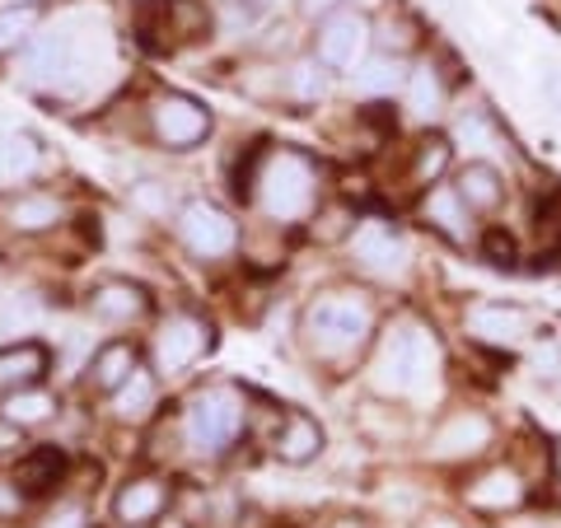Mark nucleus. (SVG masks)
Here are the masks:
<instances>
[{
    "label": "nucleus",
    "instance_id": "43",
    "mask_svg": "<svg viewBox=\"0 0 561 528\" xmlns=\"http://www.w3.org/2000/svg\"><path fill=\"white\" fill-rule=\"evenodd\" d=\"M164 528H183V524H179V519H169V524H164Z\"/></svg>",
    "mask_w": 561,
    "mask_h": 528
},
{
    "label": "nucleus",
    "instance_id": "34",
    "mask_svg": "<svg viewBox=\"0 0 561 528\" xmlns=\"http://www.w3.org/2000/svg\"><path fill=\"white\" fill-rule=\"evenodd\" d=\"M33 323H38V309H33V305H20V299H10L5 313H0V332H5V337H10L14 328H33Z\"/></svg>",
    "mask_w": 561,
    "mask_h": 528
},
{
    "label": "nucleus",
    "instance_id": "7",
    "mask_svg": "<svg viewBox=\"0 0 561 528\" xmlns=\"http://www.w3.org/2000/svg\"><path fill=\"white\" fill-rule=\"evenodd\" d=\"M210 127H216L210 108L202 99L183 94V90H169V94H160L150 103V131L164 150H197L210 136Z\"/></svg>",
    "mask_w": 561,
    "mask_h": 528
},
{
    "label": "nucleus",
    "instance_id": "12",
    "mask_svg": "<svg viewBox=\"0 0 561 528\" xmlns=\"http://www.w3.org/2000/svg\"><path fill=\"white\" fill-rule=\"evenodd\" d=\"M90 313L99 323H113V328H127V323H140L150 313V290L136 286V280H103V286H94L90 295Z\"/></svg>",
    "mask_w": 561,
    "mask_h": 528
},
{
    "label": "nucleus",
    "instance_id": "16",
    "mask_svg": "<svg viewBox=\"0 0 561 528\" xmlns=\"http://www.w3.org/2000/svg\"><path fill=\"white\" fill-rule=\"evenodd\" d=\"M454 192L463 197L468 210H478V216H491V210H501L505 197H511V187H505V173L486 160H468L459 173H454Z\"/></svg>",
    "mask_w": 561,
    "mask_h": 528
},
{
    "label": "nucleus",
    "instance_id": "10",
    "mask_svg": "<svg viewBox=\"0 0 561 528\" xmlns=\"http://www.w3.org/2000/svg\"><path fill=\"white\" fill-rule=\"evenodd\" d=\"M346 243H351V257L379 280H402L412 267V243L389 220H360Z\"/></svg>",
    "mask_w": 561,
    "mask_h": 528
},
{
    "label": "nucleus",
    "instance_id": "41",
    "mask_svg": "<svg viewBox=\"0 0 561 528\" xmlns=\"http://www.w3.org/2000/svg\"><path fill=\"white\" fill-rule=\"evenodd\" d=\"M332 528H370V524H365V519H337Z\"/></svg>",
    "mask_w": 561,
    "mask_h": 528
},
{
    "label": "nucleus",
    "instance_id": "4",
    "mask_svg": "<svg viewBox=\"0 0 561 528\" xmlns=\"http://www.w3.org/2000/svg\"><path fill=\"white\" fill-rule=\"evenodd\" d=\"M243 421H249V402H243L239 389H230V383L202 389L183 412V439H187L192 454H202V459H220V454L243 435Z\"/></svg>",
    "mask_w": 561,
    "mask_h": 528
},
{
    "label": "nucleus",
    "instance_id": "30",
    "mask_svg": "<svg viewBox=\"0 0 561 528\" xmlns=\"http://www.w3.org/2000/svg\"><path fill=\"white\" fill-rule=\"evenodd\" d=\"M449 160H454L449 136H440V131H426V136L416 140V150H412V183H421V187L440 183V173L449 169Z\"/></svg>",
    "mask_w": 561,
    "mask_h": 528
},
{
    "label": "nucleus",
    "instance_id": "36",
    "mask_svg": "<svg viewBox=\"0 0 561 528\" xmlns=\"http://www.w3.org/2000/svg\"><path fill=\"white\" fill-rule=\"evenodd\" d=\"M20 509H24V496H20V486H5V482H0V519L20 515Z\"/></svg>",
    "mask_w": 561,
    "mask_h": 528
},
{
    "label": "nucleus",
    "instance_id": "19",
    "mask_svg": "<svg viewBox=\"0 0 561 528\" xmlns=\"http://www.w3.org/2000/svg\"><path fill=\"white\" fill-rule=\"evenodd\" d=\"M136 365H140V351L131 342H103L94 356H90V369H84V383H90L94 393L103 398H113L122 383H127L136 375Z\"/></svg>",
    "mask_w": 561,
    "mask_h": 528
},
{
    "label": "nucleus",
    "instance_id": "31",
    "mask_svg": "<svg viewBox=\"0 0 561 528\" xmlns=\"http://www.w3.org/2000/svg\"><path fill=\"white\" fill-rule=\"evenodd\" d=\"M375 47L389 51V57H408V51L421 47V24L412 20V14H393V20H383L375 28Z\"/></svg>",
    "mask_w": 561,
    "mask_h": 528
},
{
    "label": "nucleus",
    "instance_id": "9",
    "mask_svg": "<svg viewBox=\"0 0 561 528\" xmlns=\"http://www.w3.org/2000/svg\"><path fill=\"white\" fill-rule=\"evenodd\" d=\"M210 342H216V328H210L202 313H169V319L160 323V332H154V375H183V369L197 365Z\"/></svg>",
    "mask_w": 561,
    "mask_h": 528
},
{
    "label": "nucleus",
    "instance_id": "6",
    "mask_svg": "<svg viewBox=\"0 0 561 528\" xmlns=\"http://www.w3.org/2000/svg\"><path fill=\"white\" fill-rule=\"evenodd\" d=\"M375 47V24L365 10H328L319 28H313V57H319L328 70H356Z\"/></svg>",
    "mask_w": 561,
    "mask_h": 528
},
{
    "label": "nucleus",
    "instance_id": "2",
    "mask_svg": "<svg viewBox=\"0 0 561 528\" xmlns=\"http://www.w3.org/2000/svg\"><path fill=\"white\" fill-rule=\"evenodd\" d=\"M300 332H305V346L319 360H346L375 337V309L356 290H332L305 309Z\"/></svg>",
    "mask_w": 561,
    "mask_h": 528
},
{
    "label": "nucleus",
    "instance_id": "1",
    "mask_svg": "<svg viewBox=\"0 0 561 528\" xmlns=\"http://www.w3.org/2000/svg\"><path fill=\"white\" fill-rule=\"evenodd\" d=\"M253 202L276 225L309 220L313 206H319V164L290 146L262 154V164L253 173Z\"/></svg>",
    "mask_w": 561,
    "mask_h": 528
},
{
    "label": "nucleus",
    "instance_id": "17",
    "mask_svg": "<svg viewBox=\"0 0 561 528\" xmlns=\"http://www.w3.org/2000/svg\"><path fill=\"white\" fill-rule=\"evenodd\" d=\"M468 505L472 509H486V515H505V509H519L524 496H529V486L515 468H486L478 482H468Z\"/></svg>",
    "mask_w": 561,
    "mask_h": 528
},
{
    "label": "nucleus",
    "instance_id": "39",
    "mask_svg": "<svg viewBox=\"0 0 561 528\" xmlns=\"http://www.w3.org/2000/svg\"><path fill=\"white\" fill-rule=\"evenodd\" d=\"M47 528H84V515H80V509H66V515H57Z\"/></svg>",
    "mask_w": 561,
    "mask_h": 528
},
{
    "label": "nucleus",
    "instance_id": "37",
    "mask_svg": "<svg viewBox=\"0 0 561 528\" xmlns=\"http://www.w3.org/2000/svg\"><path fill=\"white\" fill-rule=\"evenodd\" d=\"M346 5V0H300V14H309V20H323L328 10H337Z\"/></svg>",
    "mask_w": 561,
    "mask_h": 528
},
{
    "label": "nucleus",
    "instance_id": "23",
    "mask_svg": "<svg viewBox=\"0 0 561 528\" xmlns=\"http://www.w3.org/2000/svg\"><path fill=\"white\" fill-rule=\"evenodd\" d=\"M61 472H66V454L57 445H38V449H28L20 468H14V486H20V496H47L51 486L61 482Z\"/></svg>",
    "mask_w": 561,
    "mask_h": 528
},
{
    "label": "nucleus",
    "instance_id": "22",
    "mask_svg": "<svg viewBox=\"0 0 561 528\" xmlns=\"http://www.w3.org/2000/svg\"><path fill=\"white\" fill-rule=\"evenodd\" d=\"M154 24H160V33L173 43H197L210 33V10L202 5V0H160L154 5Z\"/></svg>",
    "mask_w": 561,
    "mask_h": 528
},
{
    "label": "nucleus",
    "instance_id": "8",
    "mask_svg": "<svg viewBox=\"0 0 561 528\" xmlns=\"http://www.w3.org/2000/svg\"><path fill=\"white\" fill-rule=\"evenodd\" d=\"M179 239H183V249L192 253V257H202V262H216V257H230L234 249H239V225H234V216L225 206H216V202H206V197H197V202H187L183 210H179Z\"/></svg>",
    "mask_w": 561,
    "mask_h": 528
},
{
    "label": "nucleus",
    "instance_id": "27",
    "mask_svg": "<svg viewBox=\"0 0 561 528\" xmlns=\"http://www.w3.org/2000/svg\"><path fill=\"white\" fill-rule=\"evenodd\" d=\"M154 402H160V383H154V369H140V365H136V375L113 393V416L140 426V421L154 416Z\"/></svg>",
    "mask_w": 561,
    "mask_h": 528
},
{
    "label": "nucleus",
    "instance_id": "29",
    "mask_svg": "<svg viewBox=\"0 0 561 528\" xmlns=\"http://www.w3.org/2000/svg\"><path fill=\"white\" fill-rule=\"evenodd\" d=\"M402 80H408V66H402V57H389V51H379V57H365L356 66V94L360 99H383V94H393L402 90Z\"/></svg>",
    "mask_w": 561,
    "mask_h": 528
},
{
    "label": "nucleus",
    "instance_id": "13",
    "mask_svg": "<svg viewBox=\"0 0 561 528\" xmlns=\"http://www.w3.org/2000/svg\"><path fill=\"white\" fill-rule=\"evenodd\" d=\"M164 509H169V482L164 478H131V482H122V491L113 496V519L122 528L154 524Z\"/></svg>",
    "mask_w": 561,
    "mask_h": 528
},
{
    "label": "nucleus",
    "instance_id": "38",
    "mask_svg": "<svg viewBox=\"0 0 561 528\" xmlns=\"http://www.w3.org/2000/svg\"><path fill=\"white\" fill-rule=\"evenodd\" d=\"M542 94H548V103L561 113V70H548V80H542Z\"/></svg>",
    "mask_w": 561,
    "mask_h": 528
},
{
    "label": "nucleus",
    "instance_id": "24",
    "mask_svg": "<svg viewBox=\"0 0 561 528\" xmlns=\"http://www.w3.org/2000/svg\"><path fill=\"white\" fill-rule=\"evenodd\" d=\"M51 416H57V398H51L43 383L14 389V393H5V402H0V426H10V431H33Z\"/></svg>",
    "mask_w": 561,
    "mask_h": 528
},
{
    "label": "nucleus",
    "instance_id": "14",
    "mask_svg": "<svg viewBox=\"0 0 561 528\" xmlns=\"http://www.w3.org/2000/svg\"><path fill=\"white\" fill-rule=\"evenodd\" d=\"M468 332L482 342H524L534 332V313L519 305H501V299H486V305L468 309Z\"/></svg>",
    "mask_w": 561,
    "mask_h": 528
},
{
    "label": "nucleus",
    "instance_id": "33",
    "mask_svg": "<svg viewBox=\"0 0 561 528\" xmlns=\"http://www.w3.org/2000/svg\"><path fill=\"white\" fill-rule=\"evenodd\" d=\"M131 206L140 210V216L164 220L169 210H173V197H169V187H164V183H136V187H131Z\"/></svg>",
    "mask_w": 561,
    "mask_h": 528
},
{
    "label": "nucleus",
    "instance_id": "42",
    "mask_svg": "<svg viewBox=\"0 0 561 528\" xmlns=\"http://www.w3.org/2000/svg\"><path fill=\"white\" fill-rule=\"evenodd\" d=\"M243 5H253V10H272V5H280V0H243Z\"/></svg>",
    "mask_w": 561,
    "mask_h": 528
},
{
    "label": "nucleus",
    "instance_id": "32",
    "mask_svg": "<svg viewBox=\"0 0 561 528\" xmlns=\"http://www.w3.org/2000/svg\"><path fill=\"white\" fill-rule=\"evenodd\" d=\"M323 90H328V80H323V61L313 57V61H300L286 76V94H295V99H305V103H313V99H323Z\"/></svg>",
    "mask_w": 561,
    "mask_h": 528
},
{
    "label": "nucleus",
    "instance_id": "5",
    "mask_svg": "<svg viewBox=\"0 0 561 528\" xmlns=\"http://www.w3.org/2000/svg\"><path fill=\"white\" fill-rule=\"evenodd\" d=\"M84 70H90V38L70 24L24 47V80L43 90H76Z\"/></svg>",
    "mask_w": 561,
    "mask_h": 528
},
{
    "label": "nucleus",
    "instance_id": "26",
    "mask_svg": "<svg viewBox=\"0 0 561 528\" xmlns=\"http://www.w3.org/2000/svg\"><path fill=\"white\" fill-rule=\"evenodd\" d=\"M43 20H47V5H38V0H14V5L0 10V57L24 51L33 38H38Z\"/></svg>",
    "mask_w": 561,
    "mask_h": 528
},
{
    "label": "nucleus",
    "instance_id": "3",
    "mask_svg": "<svg viewBox=\"0 0 561 528\" xmlns=\"http://www.w3.org/2000/svg\"><path fill=\"white\" fill-rule=\"evenodd\" d=\"M440 369V342L426 323H398L379 346L375 360V389L383 398H421L435 383Z\"/></svg>",
    "mask_w": 561,
    "mask_h": 528
},
{
    "label": "nucleus",
    "instance_id": "21",
    "mask_svg": "<svg viewBox=\"0 0 561 528\" xmlns=\"http://www.w3.org/2000/svg\"><path fill=\"white\" fill-rule=\"evenodd\" d=\"M51 365V351L43 342H14V346H0V393H14V389H28V383H43Z\"/></svg>",
    "mask_w": 561,
    "mask_h": 528
},
{
    "label": "nucleus",
    "instance_id": "28",
    "mask_svg": "<svg viewBox=\"0 0 561 528\" xmlns=\"http://www.w3.org/2000/svg\"><path fill=\"white\" fill-rule=\"evenodd\" d=\"M402 90H408V108L416 117H435L445 108V76L435 61H416L408 66V80H402Z\"/></svg>",
    "mask_w": 561,
    "mask_h": 528
},
{
    "label": "nucleus",
    "instance_id": "15",
    "mask_svg": "<svg viewBox=\"0 0 561 528\" xmlns=\"http://www.w3.org/2000/svg\"><path fill=\"white\" fill-rule=\"evenodd\" d=\"M323 445H328L323 426L309 412H286L280 416V426H276V435H272V454L280 463H290V468L313 463L323 454Z\"/></svg>",
    "mask_w": 561,
    "mask_h": 528
},
{
    "label": "nucleus",
    "instance_id": "18",
    "mask_svg": "<svg viewBox=\"0 0 561 528\" xmlns=\"http://www.w3.org/2000/svg\"><path fill=\"white\" fill-rule=\"evenodd\" d=\"M421 216L435 234H445L449 243H468L472 239V210L463 206V197L454 187H426V197H421Z\"/></svg>",
    "mask_w": 561,
    "mask_h": 528
},
{
    "label": "nucleus",
    "instance_id": "35",
    "mask_svg": "<svg viewBox=\"0 0 561 528\" xmlns=\"http://www.w3.org/2000/svg\"><path fill=\"white\" fill-rule=\"evenodd\" d=\"M486 257L496 262V267H505V262H515V243H511V234L491 230V234H486Z\"/></svg>",
    "mask_w": 561,
    "mask_h": 528
},
{
    "label": "nucleus",
    "instance_id": "20",
    "mask_svg": "<svg viewBox=\"0 0 561 528\" xmlns=\"http://www.w3.org/2000/svg\"><path fill=\"white\" fill-rule=\"evenodd\" d=\"M61 220H66V202L51 197V192H20V197L5 206V225L14 234H24V239L57 230Z\"/></svg>",
    "mask_w": 561,
    "mask_h": 528
},
{
    "label": "nucleus",
    "instance_id": "25",
    "mask_svg": "<svg viewBox=\"0 0 561 528\" xmlns=\"http://www.w3.org/2000/svg\"><path fill=\"white\" fill-rule=\"evenodd\" d=\"M43 164V146L28 131H0V187L28 183Z\"/></svg>",
    "mask_w": 561,
    "mask_h": 528
},
{
    "label": "nucleus",
    "instance_id": "11",
    "mask_svg": "<svg viewBox=\"0 0 561 528\" xmlns=\"http://www.w3.org/2000/svg\"><path fill=\"white\" fill-rule=\"evenodd\" d=\"M491 421L482 412H454L440 431L431 435V459L440 463H454V459H472V454H482L491 445Z\"/></svg>",
    "mask_w": 561,
    "mask_h": 528
},
{
    "label": "nucleus",
    "instance_id": "40",
    "mask_svg": "<svg viewBox=\"0 0 561 528\" xmlns=\"http://www.w3.org/2000/svg\"><path fill=\"white\" fill-rule=\"evenodd\" d=\"M421 528H463V524L449 519V515H431V519H421Z\"/></svg>",
    "mask_w": 561,
    "mask_h": 528
}]
</instances>
